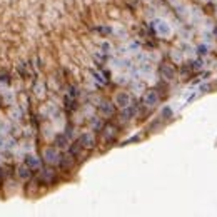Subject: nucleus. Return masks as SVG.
<instances>
[{"mask_svg": "<svg viewBox=\"0 0 217 217\" xmlns=\"http://www.w3.org/2000/svg\"><path fill=\"white\" fill-rule=\"evenodd\" d=\"M18 175H20L22 179H27V177H30V172H29V169L22 167V169H18Z\"/></svg>", "mask_w": 217, "mask_h": 217, "instance_id": "nucleus-1", "label": "nucleus"}, {"mask_svg": "<svg viewBox=\"0 0 217 217\" xmlns=\"http://www.w3.org/2000/svg\"><path fill=\"white\" fill-rule=\"evenodd\" d=\"M45 155H47V160L52 162V160H54V155H55V152H54V150H47V152H45Z\"/></svg>", "mask_w": 217, "mask_h": 217, "instance_id": "nucleus-2", "label": "nucleus"}]
</instances>
